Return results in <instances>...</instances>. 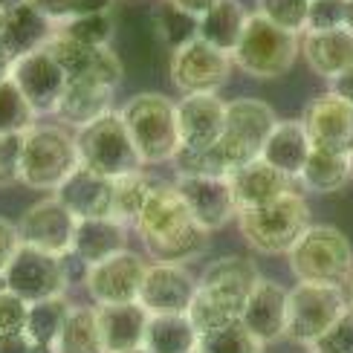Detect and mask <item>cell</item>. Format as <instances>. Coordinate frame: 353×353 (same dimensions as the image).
<instances>
[{
    "mask_svg": "<svg viewBox=\"0 0 353 353\" xmlns=\"http://www.w3.org/2000/svg\"><path fill=\"white\" fill-rule=\"evenodd\" d=\"M249 14L252 12H249L241 0H220L212 12H205L200 18V35L197 38L212 43L214 50L232 55L241 35H243V29H246Z\"/></svg>",
    "mask_w": 353,
    "mask_h": 353,
    "instance_id": "obj_30",
    "label": "cell"
},
{
    "mask_svg": "<svg viewBox=\"0 0 353 353\" xmlns=\"http://www.w3.org/2000/svg\"><path fill=\"white\" fill-rule=\"evenodd\" d=\"M38 116L12 79L0 81V137H21L35 125Z\"/></svg>",
    "mask_w": 353,
    "mask_h": 353,
    "instance_id": "obj_36",
    "label": "cell"
},
{
    "mask_svg": "<svg viewBox=\"0 0 353 353\" xmlns=\"http://www.w3.org/2000/svg\"><path fill=\"white\" fill-rule=\"evenodd\" d=\"M174 185L200 229L217 232L238 220V205L226 176H176Z\"/></svg>",
    "mask_w": 353,
    "mask_h": 353,
    "instance_id": "obj_17",
    "label": "cell"
},
{
    "mask_svg": "<svg viewBox=\"0 0 353 353\" xmlns=\"http://www.w3.org/2000/svg\"><path fill=\"white\" fill-rule=\"evenodd\" d=\"M14 61H18V58H14L3 43H0V81H6V79H12V70H14Z\"/></svg>",
    "mask_w": 353,
    "mask_h": 353,
    "instance_id": "obj_52",
    "label": "cell"
},
{
    "mask_svg": "<svg viewBox=\"0 0 353 353\" xmlns=\"http://www.w3.org/2000/svg\"><path fill=\"white\" fill-rule=\"evenodd\" d=\"M345 6H347V0H310L304 32H333V29H345Z\"/></svg>",
    "mask_w": 353,
    "mask_h": 353,
    "instance_id": "obj_42",
    "label": "cell"
},
{
    "mask_svg": "<svg viewBox=\"0 0 353 353\" xmlns=\"http://www.w3.org/2000/svg\"><path fill=\"white\" fill-rule=\"evenodd\" d=\"M55 23L47 21L38 9H32L29 3L12 9L6 14V26H3V38H0V43L14 55V58H23L29 52H38L43 50L47 43L52 41L55 35Z\"/></svg>",
    "mask_w": 353,
    "mask_h": 353,
    "instance_id": "obj_29",
    "label": "cell"
},
{
    "mask_svg": "<svg viewBox=\"0 0 353 353\" xmlns=\"http://www.w3.org/2000/svg\"><path fill=\"white\" fill-rule=\"evenodd\" d=\"M194 353H200V350H194Z\"/></svg>",
    "mask_w": 353,
    "mask_h": 353,
    "instance_id": "obj_58",
    "label": "cell"
},
{
    "mask_svg": "<svg viewBox=\"0 0 353 353\" xmlns=\"http://www.w3.org/2000/svg\"><path fill=\"white\" fill-rule=\"evenodd\" d=\"M347 292L345 287L327 284H304L299 281L290 290L287 299V330L284 339L304 345L310 350L336 321L347 313Z\"/></svg>",
    "mask_w": 353,
    "mask_h": 353,
    "instance_id": "obj_9",
    "label": "cell"
},
{
    "mask_svg": "<svg viewBox=\"0 0 353 353\" xmlns=\"http://www.w3.org/2000/svg\"><path fill=\"white\" fill-rule=\"evenodd\" d=\"M347 301L353 307V272H350V281H347Z\"/></svg>",
    "mask_w": 353,
    "mask_h": 353,
    "instance_id": "obj_55",
    "label": "cell"
},
{
    "mask_svg": "<svg viewBox=\"0 0 353 353\" xmlns=\"http://www.w3.org/2000/svg\"><path fill=\"white\" fill-rule=\"evenodd\" d=\"M197 292V278L183 263L151 261L139 287V304L148 316H183Z\"/></svg>",
    "mask_w": 353,
    "mask_h": 353,
    "instance_id": "obj_15",
    "label": "cell"
},
{
    "mask_svg": "<svg viewBox=\"0 0 353 353\" xmlns=\"http://www.w3.org/2000/svg\"><path fill=\"white\" fill-rule=\"evenodd\" d=\"M55 197L61 200L70 214L76 220H93V217H110L113 209V180L101 176L90 168L79 165L72 171L64 185L55 191Z\"/></svg>",
    "mask_w": 353,
    "mask_h": 353,
    "instance_id": "obj_23",
    "label": "cell"
},
{
    "mask_svg": "<svg viewBox=\"0 0 353 353\" xmlns=\"http://www.w3.org/2000/svg\"><path fill=\"white\" fill-rule=\"evenodd\" d=\"M345 29L353 35V0H347V6H345Z\"/></svg>",
    "mask_w": 353,
    "mask_h": 353,
    "instance_id": "obj_53",
    "label": "cell"
},
{
    "mask_svg": "<svg viewBox=\"0 0 353 353\" xmlns=\"http://www.w3.org/2000/svg\"><path fill=\"white\" fill-rule=\"evenodd\" d=\"M307 6L310 0H258V14H263L284 32L301 38L307 29Z\"/></svg>",
    "mask_w": 353,
    "mask_h": 353,
    "instance_id": "obj_40",
    "label": "cell"
},
{
    "mask_svg": "<svg viewBox=\"0 0 353 353\" xmlns=\"http://www.w3.org/2000/svg\"><path fill=\"white\" fill-rule=\"evenodd\" d=\"M18 249H21L18 226L9 223L6 217H0V275L6 272V267L12 263V258L18 255Z\"/></svg>",
    "mask_w": 353,
    "mask_h": 353,
    "instance_id": "obj_47",
    "label": "cell"
},
{
    "mask_svg": "<svg viewBox=\"0 0 353 353\" xmlns=\"http://www.w3.org/2000/svg\"><path fill=\"white\" fill-rule=\"evenodd\" d=\"M292 275L304 284L347 287L353 272V246L336 226L310 223L287 252Z\"/></svg>",
    "mask_w": 353,
    "mask_h": 353,
    "instance_id": "obj_6",
    "label": "cell"
},
{
    "mask_svg": "<svg viewBox=\"0 0 353 353\" xmlns=\"http://www.w3.org/2000/svg\"><path fill=\"white\" fill-rule=\"evenodd\" d=\"M159 180H154V176L148 171H134V174H125L119 176V180H113V209H110V217L119 220V223L125 226H134L137 217L142 212L145 200L151 197V191Z\"/></svg>",
    "mask_w": 353,
    "mask_h": 353,
    "instance_id": "obj_34",
    "label": "cell"
},
{
    "mask_svg": "<svg viewBox=\"0 0 353 353\" xmlns=\"http://www.w3.org/2000/svg\"><path fill=\"white\" fill-rule=\"evenodd\" d=\"M275 125H278V116L272 105H267L263 99L241 96L226 101V125L217 148L223 151L229 168L234 171L246 163H252V159H261V151L275 130Z\"/></svg>",
    "mask_w": 353,
    "mask_h": 353,
    "instance_id": "obj_10",
    "label": "cell"
},
{
    "mask_svg": "<svg viewBox=\"0 0 353 353\" xmlns=\"http://www.w3.org/2000/svg\"><path fill=\"white\" fill-rule=\"evenodd\" d=\"M79 220L70 214L67 205L52 197H43L35 205H29L23 217L18 220V234H21V246H32L41 249L47 255L55 258H67L72 249V234H76Z\"/></svg>",
    "mask_w": 353,
    "mask_h": 353,
    "instance_id": "obj_14",
    "label": "cell"
},
{
    "mask_svg": "<svg viewBox=\"0 0 353 353\" xmlns=\"http://www.w3.org/2000/svg\"><path fill=\"white\" fill-rule=\"evenodd\" d=\"M76 151L79 165L108 176V180H119L125 174L145 168L119 110H110L101 119L76 130Z\"/></svg>",
    "mask_w": 353,
    "mask_h": 353,
    "instance_id": "obj_8",
    "label": "cell"
},
{
    "mask_svg": "<svg viewBox=\"0 0 353 353\" xmlns=\"http://www.w3.org/2000/svg\"><path fill=\"white\" fill-rule=\"evenodd\" d=\"M99 316V336L105 353H128L145 347V333H148L151 316L145 307L137 304H113V307H96Z\"/></svg>",
    "mask_w": 353,
    "mask_h": 353,
    "instance_id": "obj_24",
    "label": "cell"
},
{
    "mask_svg": "<svg viewBox=\"0 0 353 353\" xmlns=\"http://www.w3.org/2000/svg\"><path fill=\"white\" fill-rule=\"evenodd\" d=\"M0 353H55V350L41 347L26 333H18V336H0Z\"/></svg>",
    "mask_w": 353,
    "mask_h": 353,
    "instance_id": "obj_48",
    "label": "cell"
},
{
    "mask_svg": "<svg viewBox=\"0 0 353 353\" xmlns=\"http://www.w3.org/2000/svg\"><path fill=\"white\" fill-rule=\"evenodd\" d=\"M79 168L76 134L58 122H35L21 145V183L35 191H55Z\"/></svg>",
    "mask_w": 353,
    "mask_h": 353,
    "instance_id": "obj_3",
    "label": "cell"
},
{
    "mask_svg": "<svg viewBox=\"0 0 353 353\" xmlns=\"http://www.w3.org/2000/svg\"><path fill=\"white\" fill-rule=\"evenodd\" d=\"M55 353H105L101 350L96 307H84V304L72 307L61 330V339L55 345Z\"/></svg>",
    "mask_w": 353,
    "mask_h": 353,
    "instance_id": "obj_35",
    "label": "cell"
},
{
    "mask_svg": "<svg viewBox=\"0 0 353 353\" xmlns=\"http://www.w3.org/2000/svg\"><path fill=\"white\" fill-rule=\"evenodd\" d=\"M350 176H353V157L313 148L299 183L301 188L316 191V194H333V191H339L350 183Z\"/></svg>",
    "mask_w": 353,
    "mask_h": 353,
    "instance_id": "obj_31",
    "label": "cell"
},
{
    "mask_svg": "<svg viewBox=\"0 0 353 353\" xmlns=\"http://www.w3.org/2000/svg\"><path fill=\"white\" fill-rule=\"evenodd\" d=\"M21 137H0V185L21 183Z\"/></svg>",
    "mask_w": 353,
    "mask_h": 353,
    "instance_id": "obj_45",
    "label": "cell"
},
{
    "mask_svg": "<svg viewBox=\"0 0 353 353\" xmlns=\"http://www.w3.org/2000/svg\"><path fill=\"white\" fill-rule=\"evenodd\" d=\"M287 299H290V290H284L278 281H270V278H261L255 290L249 292L243 313H241V325L252 333L263 347L284 339Z\"/></svg>",
    "mask_w": 353,
    "mask_h": 353,
    "instance_id": "obj_21",
    "label": "cell"
},
{
    "mask_svg": "<svg viewBox=\"0 0 353 353\" xmlns=\"http://www.w3.org/2000/svg\"><path fill=\"white\" fill-rule=\"evenodd\" d=\"M330 93H336L339 99H345L347 105H353V70H347L345 76L330 81Z\"/></svg>",
    "mask_w": 353,
    "mask_h": 353,
    "instance_id": "obj_51",
    "label": "cell"
},
{
    "mask_svg": "<svg viewBox=\"0 0 353 353\" xmlns=\"http://www.w3.org/2000/svg\"><path fill=\"white\" fill-rule=\"evenodd\" d=\"M238 229L243 241L261 255H287L301 234L310 229V205L301 191L278 197L261 209L238 214Z\"/></svg>",
    "mask_w": 353,
    "mask_h": 353,
    "instance_id": "obj_5",
    "label": "cell"
},
{
    "mask_svg": "<svg viewBox=\"0 0 353 353\" xmlns=\"http://www.w3.org/2000/svg\"><path fill=\"white\" fill-rule=\"evenodd\" d=\"M313 353H353V307L310 347Z\"/></svg>",
    "mask_w": 353,
    "mask_h": 353,
    "instance_id": "obj_44",
    "label": "cell"
},
{
    "mask_svg": "<svg viewBox=\"0 0 353 353\" xmlns=\"http://www.w3.org/2000/svg\"><path fill=\"white\" fill-rule=\"evenodd\" d=\"M168 6H174V9H180V12H185V14H191V18H203L205 12H212L220 0H165Z\"/></svg>",
    "mask_w": 353,
    "mask_h": 353,
    "instance_id": "obj_49",
    "label": "cell"
},
{
    "mask_svg": "<svg viewBox=\"0 0 353 353\" xmlns=\"http://www.w3.org/2000/svg\"><path fill=\"white\" fill-rule=\"evenodd\" d=\"M301 55V38L284 32L275 23H270L263 14L252 12L246 21V29L232 52V64L243 70L246 76L261 81L281 79Z\"/></svg>",
    "mask_w": 353,
    "mask_h": 353,
    "instance_id": "obj_7",
    "label": "cell"
},
{
    "mask_svg": "<svg viewBox=\"0 0 353 353\" xmlns=\"http://www.w3.org/2000/svg\"><path fill=\"white\" fill-rule=\"evenodd\" d=\"M26 3V0H0V12H12V9H18V6H23Z\"/></svg>",
    "mask_w": 353,
    "mask_h": 353,
    "instance_id": "obj_54",
    "label": "cell"
},
{
    "mask_svg": "<svg viewBox=\"0 0 353 353\" xmlns=\"http://www.w3.org/2000/svg\"><path fill=\"white\" fill-rule=\"evenodd\" d=\"M301 58L316 76L339 79L353 70V35L347 29H333V32H304L301 35Z\"/></svg>",
    "mask_w": 353,
    "mask_h": 353,
    "instance_id": "obj_28",
    "label": "cell"
},
{
    "mask_svg": "<svg viewBox=\"0 0 353 353\" xmlns=\"http://www.w3.org/2000/svg\"><path fill=\"white\" fill-rule=\"evenodd\" d=\"M0 278H3V287L9 292H14L18 299H23L26 304L61 299L67 292L64 258L47 255V252L32 249V246H21L18 255L12 258V263Z\"/></svg>",
    "mask_w": 353,
    "mask_h": 353,
    "instance_id": "obj_12",
    "label": "cell"
},
{
    "mask_svg": "<svg viewBox=\"0 0 353 353\" xmlns=\"http://www.w3.org/2000/svg\"><path fill=\"white\" fill-rule=\"evenodd\" d=\"M125 249H128V226L113 217H93L76 223L70 255L79 258L84 267H96V263L119 255Z\"/></svg>",
    "mask_w": 353,
    "mask_h": 353,
    "instance_id": "obj_27",
    "label": "cell"
},
{
    "mask_svg": "<svg viewBox=\"0 0 353 353\" xmlns=\"http://www.w3.org/2000/svg\"><path fill=\"white\" fill-rule=\"evenodd\" d=\"M226 101L217 93L183 96L176 101V128H180V148H212L223 137Z\"/></svg>",
    "mask_w": 353,
    "mask_h": 353,
    "instance_id": "obj_20",
    "label": "cell"
},
{
    "mask_svg": "<svg viewBox=\"0 0 353 353\" xmlns=\"http://www.w3.org/2000/svg\"><path fill=\"white\" fill-rule=\"evenodd\" d=\"M128 353H148V350H145V347H139V350H128Z\"/></svg>",
    "mask_w": 353,
    "mask_h": 353,
    "instance_id": "obj_57",
    "label": "cell"
},
{
    "mask_svg": "<svg viewBox=\"0 0 353 353\" xmlns=\"http://www.w3.org/2000/svg\"><path fill=\"white\" fill-rule=\"evenodd\" d=\"M58 32H64L76 43H84L90 50L110 47L113 38V18L110 14H84V18H70L64 26H58Z\"/></svg>",
    "mask_w": 353,
    "mask_h": 353,
    "instance_id": "obj_39",
    "label": "cell"
},
{
    "mask_svg": "<svg viewBox=\"0 0 353 353\" xmlns=\"http://www.w3.org/2000/svg\"><path fill=\"white\" fill-rule=\"evenodd\" d=\"M176 176H229L232 168L226 163L223 151L212 145V148H180L171 159Z\"/></svg>",
    "mask_w": 353,
    "mask_h": 353,
    "instance_id": "obj_38",
    "label": "cell"
},
{
    "mask_svg": "<svg viewBox=\"0 0 353 353\" xmlns=\"http://www.w3.org/2000/svg\"><path fill=\"white\" fill-rule=\"evenodd\" d=\"M200 345V333L183 316H151L148 333H145V350L148 353H194Z\"/></svg>",
    "mask_w": 353,
    "mask_h": 353,
    "instance_id": "obj_32",
    "label": "cell"
},
{
    "mask_svg": "<svg viewBox=\"0 0 353 353\" xmlns=\"http://www.w3.org/2000/svg\"><path fill=\"white\" fill-rule=\"evenodd\" d=\"M3 26H6V12H0V38H3Z\"/></svg>",
    "mask_w": 353,
    "mask_h": 353,
    "instance_id": "obj_56",
    "label": "cell"
},
{
    "mask_svg": "<svg viewBox=\"0 0 353 353\" xmlns=\"http://www.w3.org/2000/svg\"><path fill=\"white\" fill-rule=\"evenodd\" d=\"M261 272L255 261L241 255H226L212 261L197 278L194 301L188 307V319L197 327V333H209L220 325L238 321L243 313V304L249 292L261 281Z\"/></svg>",
    "mask_w": 353,
    "mask_h": 353,
    "instance_id": "obj_2",
    "label": "cell"
},
{
    "mask_svg": "<svg viewBox=\"0 0 353 353\" xmlns=\"http://www.w3.org/2000/svg\"><path fill=\"white\" fill-rule=\"evenodd\" d=\"M119 113L142 165H163L176 157L180 151L176 101L163 93H137L125 101Z\"/></svg>",
    "mask_w": 353,
    "mask_h": 353,
    "instance_id": "obj_4",
    "label": "cell"
},
{
    "mask_svg": "<svg viewBox=\"0 0 353 353\" xmlns=\"http://www.w3.org/2000/svg\"><path fill=\"white\" fill-rule=\"evenodd\" d=\"M310 151H313V142L301 119H278L275 130L261 151V159L275 171H281L284 176H290L292 183H299Z\"/></svg>",
    "mask_w": 353,
    "mask_h": 353,
    "instance_id": "obj_26",
    "label": "cell"
},
{
    "mask_svg": "<svg viewBox=\"0 0 353 353\" xmlns=\"http://www.w3.org/2000/svg\"><path fill=\"white\" fill-rule=\"evenodd\" d=\"M134 229L145 243V252L157 263H183L188 267L209 249L212 232H205L194 223L188 205L183 203L174 183L159 180L145 200Z\"/></svg>",
    "mask_w": 353,
    "mask_h": 353,
    "instance_id": "obj_1",
    "label": "cell"
},
{
    "mask_svg": "<svg viewBox=\"0 0 353 353\" xmlns=\"http://www.w3.org/2000/svg\"><path fill=\"white\" fill-rule=\"evenodd\" d=\"M32 9H38L43 18L52 21L55 26H64L76 14V0H26Z\"/></svg>",
    "mask_w": 353,
    "mask_h": 353,
    "instance_id": "obj_46",
    "label": "cell"
},
{
    "mask_svg": "<svg viewBox=\"0 0 353 353\" xmlns=\"http://www.w3.org/2000/svg\"><path fill=\"white\" fill-rule=\"evenodd\" d=\"M145 270H148V261L139 252H130V249L96 263V267H87L84 287L90 292L93 307L137 304Z\"/></svg>",
    "mask_w": 353,
    "mask_h": 353,
    "instance_id": "obj_13",
    "label": "cell"
},
{
    "mask_svg": "<svg viewBox=\"0 0 353 353\" xmlns=\"http://www.w3.org/2000/svg\"><path fill=\"white\" fill-rule=\"evenodd\" d=\"M72 304L61 296V299H47L38 304H29V316H26V336L41 347L55 350L58 339H61V330L70 319Z\"/></svg>",
    "mask_w": 353,
    "mask_h": 353,
    "instance_id": "obj_33",
    "label": "cell"
},
{
    "mask_svg": "<svg viewBox=\"0 0 353 353\" xmlns=\"http://www.w3.org/2000/svg\"><path fill=\"white\" fill-rule=\"evenodd\" d=\"M226 180L232 188L234 205H238V214L249 212V209H261V205L275 203L278 197L296 191V183H292L290 176L275 171L272 165L263 163V159H252V163L234 168Z\"/></svg>",
    "mask_w": 353,
    "mask_h": 353,
    "instance_id": "obj_22",
    "label": "cell"
},
{
    "mask_svg": "<svg viewBox=\"0 0 353 353\" xmlns=\"http://www.w3.org/2000/svg\"><path fill=\"white\" fill-rule=\"evenodd\" d=\"M113 0H76V14L72 18H84V14H110Z\"/></svg>",
    "mask_w": 353,
    "mask_h": 353,
    "instance_id": "obj_50",
    "label": "cell"
},
{
    "mask_svg": "<svg viewBox=\"0 0 353 353\" xmlns=\"http://www.w3.org/2000/svg\"><path fill=\"white\" fill-rule=\"evenodd\" d=\"M301 122L310 134L313 148L353 157V105L336 93H321L304 108Z\"/></svg>",
    "mask_w": 353,
    "mask_h": 353,
    "instance_id": "obj_18",
    "label": "cell"
},
{
    "mask_svg": "<svg viewBox=\"0 0 353 353\" xmlns=\"http://www.w3.org/2000/svg\"><path fill=\"white\" fill-rule=\"evenodd\" d=\"M113 110V87L99 84L93 79H72L55 108V119L64 128H87Z\"/></svg>",
    "mask_w": 353,
    "mask_h": 353,
    "instance_id": "obj_25",
    "label": "cell"
},
{
    "mask_svg": "<svg viewBox=\"0 0 353 353\" xmlns=\"http://www.w3.org/2000/svg\"><path fill=\"white\" fill-rule=\"evenodd\" d=\"M232 55L214 50L203 38L176 47L168 61V76L183 96L217 93L232 76Z\"/></svg>",
    "mask_w": 353,
    "mask_h": 353,
    "instance_id": "obj_11",
    "label": "cell"
},
{
    "mask_svg": "<svg viewBox=\"0 0 353 353\" xmlns=\"http://www.w3.org/2000/svg\"><path fill=\"white\" fill-rule=\"evenodd\" d=\"M157 29H159V35H163V41H168L176 50V47H183V43L194 41L200 35V21L180 12V9H174V6H165L157 18Z\"/></svg>",
    "mask_w": 353,
    "mask_h": 353,
    "instance_id": "obj_41",
    "label": "cell"
},
{
    "mask_svg": "<svg viewBox=\"0 0 353 353\" xmlns=\"http://www.w3.org/2000/svg\"><path fill=\"white\" fill-rule=\"evenodd\" d=\"M200 353H263V345L249 333L241 319L229 321V325H220L209 333H200Z\"/></svg>",
    "mask_w": 353,
    "mask_h": 353,
    "instance_id": "obj_37",
    "label": "cell"
},
{
    "mask_svg": "<svg viewBox=\"0 0 353 353\" xmlns=\"http://www.w3.org/2000/svg\"><path fill=\"white\" fill-rule=\"evenodd\" d=\"M29 304L18 299L9 290H0V336H18L26 333Z\"/></svg>",
    "mask_w": 353,
    "mask_h": 353,
    "instance_id": "obj_43",
    "label": "cell"
},
{
    "mask_svg": "<svg viewBox=\"0 0 353 353\" xmlns=\"http://www.w3.org/2000/svg\"><path fill=\"white\" fill-rule=\"evenodd\" d=\"M47 50L52 55V61L64 70V76L72 79H93L99 84H108L116 90V84L122 81V61L116 58V52L110 47H101V50H90L84 43H76L72 38H67L64 32H58L52 41L47 43Z\"/></svg>",
    "mask_w": 353,
    "mask_h": 353,
    "instance_id": "obj_19",
    "label": "cell"
},
{
    "mask_svg": "<svg viewBox=\"0 0 353 353\" xmlns=\"http://www.w3.org/2000/svg\"><path fill=\"white\" fill-rule=\"evenodd\" d=\"M12 81L18 84V90L23 93L35 116H55V108L61 101L70 79L52 61V55L47 50H38L14 61Z\"/></svg>",
    "mask_w": 353,
    "mask_h": 353,
    "instance_id": "obj_16",
    "label": "cell"
}]
</instances>
